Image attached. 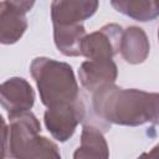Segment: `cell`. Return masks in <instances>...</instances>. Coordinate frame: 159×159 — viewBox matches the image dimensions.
<instances>
[{"instance_id":"1","label":"cell","mask_w":159,"mask_h":159,"mask_svg":"<svg viewBox=\"0 0 159 159\" xmlns=\"http://www.w3.org/2000/svg\"><path fill=\"white\" fill-rule=\"evenodd\" d=\"M94 113L103 120L118 125L138 127L159 124V93L109 84L93 93Z\"/></svg>"},{"instance_id":"2","label":"cell","mask_w":159,"mask_h":159,"mask_svg":"<svg viewBox=\"0 0 159 159\" xmlns=\"http://www.w3.org/2000/svg\"><path fill=\"white\" fill-rule=\"evenodd\" d=\"M40 99L47 108L80 98L78 83L71 65L48 57H36L30 65Z\"/></svg>"},{"instance_id":"3","label":"cell","mask_w":159,"mask_h":159,"mask_svg":"<svg viewBox=\"0 0 159 159\" xmlns=\"http://www.w3.org/2000/svg\"><path fill=\"white\" fill-rule=\"evenodd\" d=\"M2 127L4 145L1 159H20L29 142L41 133V124L32 112L10 119L9 127L2 120Z\"/></svg>"},{"instance_id":"4","label":"cell","mask_w":159,"mask_h":159,"mask_svg":"<svg viewBox=\"0 0 159 159\" xmlns=\"http://www.w3.org/2000/svg\"><path fill=\"white\" fill-rule=\"evenodd\" d=\"M86 107L81 98L50 107L43 114V122L51 135L58 142H67L77 125L84 119Z\"/></svg>"},{"instance_id":"5","label":"cell","mask_w":159,"mask_h":159,"mask_svg":"<svg viewBox=\"0 0 159 159\" xmlns=\"http://www.w3.org/2000/svg\"><path fill=\"white\" fill-rule=\"evenodd\" d=\"M123 29L118 24H107L86 35L82 41V55L88 60H112L120 51Z\"/></svg>"},{"instance_id":"6","label":"cell","mask_w":159,"mask_h":159,"mask_svg":"<svg viewBox=\"0 0 159 159\" xmlns=\"http://www.w3.org/2000/svg\"><path fill=\"white\" fill-rule=\"evenodd\" d=\"M34 4L29 0L0 2V42L2 45H12L22 37L27 29L26 14Z\"/></svg>"},{"instance_id":"7","label":"cell","mask_w":159,"mask_h":159,"mask_svg":"<svg viewBox=\"0 0 159 159\" xmlns=\"http://www.w3.org/2000/svg\"><path fill=\"white\" fill-rule=\"evenodd\" d=\"M1 106L9 119L31 112L35 103V92L31 84L22 77H11L0 86Z\"/></svg>"},{"instance_id":"8","label":"cell","mask_w":159,"mask_h":159,"mask_svg":"<svg viewBox=\"0 0 159 159\" xmlns=\"http://www.w3.org/2000/svg\"><path fill=\"white\" fill-rule=\"evenodd\" d=\"M117 76L118 68L113 60H88L82 62L78 70L81 84L93 93L114 84Z\"/></svg>"},{"instance_id":"9","label":"cell","mask_w":159,"mask_h":159,"mask_svg":"<svg viewBox=\"0 0 159 159\" xmlns=\"http://www.w3.org/2000/svg\"><path fill=\"white\" fill-rule=\"evenodd\" d=\"M98 9L96 0H56L51 2V19L53 25L82 24L94 15Z\"/></svg>"},{"instance_id":"10","label":"cell","mask_w":159,"mask_h":159,"mask_svg":"<svg viewBox=\"0 0 159 159\" xmlns=\"http://www.w3.org/2000/svg\"><path fill=\"white\" fill-rule=\"evenodd\" d=\"M150 51V43L145 31L138 26H129L123 31L120 53L130 65L143 63Z\"/></svg>"},{"instance_id":"11","label":"cell","mask_w":159,"mask_h":159,"mask_svg":"<svg viewBox=\"0 0 159 159\" xmlns=\"http://www.w3.org/2000/svg\"><path fill=\"white\" fill-rule=\"evenodd\" d=\"M73 159H109V149L103 133L92 124H84L81 145L75 150Z\"/></svg>"},{"instance_id":"12","label":"cell","mask_w":159,"mask_h":159,"mask_svg":"<svg viewBox=\"0 0 159 159\" xmlns=\"http://www.w3.org/2000/svg\"><path fill=\"white\" fill-rule=\"evenodd\" d=\"M83 24L75 25H53V41L57 50L68 57L81 56L82 41L86 37Z\"/></svg>"},{"instance_id":"13","label":"cell","mask_w":159,"mask_h":159,"mask_svg":"<svg viewBox=\"0 0 159 159\" xmlns=\"http://www.w3.org/2000/svg\"><path fill=\"white\" fill-rule=\"evenodd\" d=\"M111 5L137 21H152L159 16V0H113Z\"/></svg>"},{"instance_id":"14","label":"cell","mask_w":159,"mask_h":159,"mask_svg":"<svg viewBox=\"0 0 159 159\" xmlns=\"http://www.w3.org/2000/svg\"><path fill=\"white\" fill-rule=\"evenodd\" d=\"M20 159H61V154L52 140L39 134L29 142Z\"/></svg>"},{"instance_id":"15","label":"cell","mask_w":159,"mask_h":159,"mask_svg":"<svg viewBox=\"0 0 159 159\" xmlns=\"http://www.w3.org/2000/svg\"><path fill=\"white\" fill-rule=\"evenodd\" d=\"M137 159H159V144H157L153 149H150L147 153L140 154Z\"/></svg>"},{"instance_id":"16","label":"cell","mask_w":159,"mask_h":159,"mask_svg":"<svg viewBox=\"0 0 159 159\" xmlns=\"http://www.w3.org/2000/svg\"><path fill=\"white\" fill-rule=\"evenodd\" d=\"M158 40H159V27H158Z\"/></svg>"}]
</instances>
